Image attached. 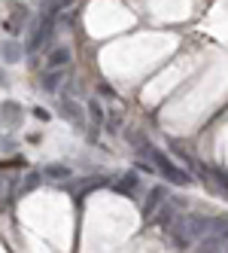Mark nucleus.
I'll list each match as a JSON object with an SVG mask.
<instances>
[{
    "mask_svg": "<svg viewBox=\"0 0 228 253\" xmlns=\"http://www.w3.org/2000/svg\"><path fill=\"white\" fill-rule=\"evenodd\" d=\"M70 64V49L67 46H58L49 52V67H67Z\"/></svg>",
    "mask_w": 228,
    "mask_h": 253,
    "instance_id": "ddd939ff",
    "label": "nucleus"
},
{
    "mask_svg": "<svg viewBox=\"0 0 228 253\" xmlns=\"http://www.w3.org/2000/svg\"><path fill=\"white\" fill-rule=\"evenodd\" d=\"M25 19H28V9H25V6H19L15 12H9V19L3 22V28H6L9 34H22V28H25Z\"/></svg>",
    "mask_w": 228,
    "mask_h": 253,
    "instance_id": "9b49d317",
    "label": "nucleus"
},
{
    "mask_svg": "<svg viewBox=\"0 0 228 253\" xmlns=\"http://www.w3.org/2000/svg\"><path fill=\"white\" fill-rule=\"evenodd\" d=\"M61 113H64V119L73 122L76 128H82V107H79L76 101H64V104H61Z\"/></svg>",
    "mask_w": 228,
    "mask_h": 253,
    "instance_id": "f8f14e48",
    "label": "nucleus"
},
{
    "mask_svg": "<svg viewBox=\"0 0 228 253\" xmlns=\"http://www.w3.org/2000/svg\"><path fill=\"white\" fill-rule=\"evenodd\" d=\"M0 116H3L6 125H19L22 122V107H19V101H3V104H0Z\"/></svg>",
    "mask_w": 228,
    "mask_h": 253,
    "instance_id": "1a4fd4ad",
    "label": "nucleus"
},
{
    "mask_svg": "<svg viewBox=\"0 0 228 253\" xmlns=\"http://www.w3.org/2000/svg\"><path fill=\"white\" fill-rule=\"evenodd\" d=\"M98 92H100V95H107V98H113V95H116V92H113V88H110L107 83H100V85H98Z\"/></svg>",
    "mask_w": 228,
    "mask_h": 253,
    "instance_id": "412c9836",
    "label": "nucleus"
},
{
    "mask_svg": "<svg viewBox=\"0 0 228 253\" xmlns=\"http://www.w3.org/2000/svg\"><path fill=\"white\" fill-rule=\"evenodd\" d=\"M137 186H140V177L134 171H128V174H122L116 183H113V192H119V195H134Z\"/></svg>",
    "mask_w": 228,
    "mask_h": 253,
    "instance_id": "6e6552de",
    "label": "nucleus"
},
{
    "mask_svg": "<svg viewBox=\"0 0 228 253\" xmlns=\"http://www.w3.org/2000/svg\"><path fill=\"white\" fill-rule=\"evenodd\" d=\"M137 150H143V153H146V156L152 159V165L159 168V171L164 174V180H170L173 186H186V183H189V174H186V171H183L180 165H173V162H170V159H167V156H164L162 150H155V147H149V143H146L143 137H140V143H137Z\"/></svg>",
    "mask_w": 228,
    "mask_h": 253,
    "instance_id": "f03ea898",
    "label": "nucleus"
},
{
    "mask_svg": "<svg viewBox=\"0 0 228 253\" xmlns=\"http://www.w3.org/2000/svg\"><path fill=\"white\" fill-rule=\"evenodd\" d=\"M225 247H228V216H213L195 253H225Z\"/></svg>",
    "mask_w": 228,
    "mask_h": 253,
    "instance_id": "7ed1b4c3",
    "label": "nucleus"
},
{
    "mask_svg": "<svg viewBox=\"0 0 228 253\" xmlns=\"http://www.w3.org/2000/svg\"><path fill=\"white\" fill-rule=\"evenodd\" d=\"M201 174L210 186H213L216 192H228V174L219 171V168H210V165H201Z\"/></svg>",
    "mask_w": 228,
    "mask_h": 253,
    "instance_id": "423d86ee",
    "label": "nucleus"
},
{
    "mask_svg": "<svg viewBox=\"0 0 228 253\" xmlns=\"http://www.w3.org/2000/svg\"><path fill=\"white\" fill-rule=\"evenodd\" d=\"M40 180H43V174H28L25 183H22V192H33V189L40 186Z\"/></svg>",
    "mask_w": 228,
    "mask_h": 253,
    "instance_id": "a211bd4d",
    "label": "nucleus"
},
{
    "mask_svg": "<svg viewBox=\"0 0 228 253\" xmlns=\"http://www.w3.org/2000/svg\"><path fill=\"white\" fill-rule=\"evenodd\" d=\"M159 213H162V216H159V226H162V229H167V232L173 229V223L180 220V216H177V211H173L170 205H164V208H162Z\"/></svg>",
    "mask_w": 228,
    "mask_h": 253,
    "instance_id": "2eb2a0df",
    "label": "nucleus"
},
{
    "mask_svg": "<svg viewBox=\"0 0 228 253\" xmlns=\"http://www.w3.org/2000/svg\"><path fill=\"white\" fill-rule=\"evenodd\" d=\"M164 198H167V189H164V186H152V189H149L146 202H143V216H146V220L159 213V208H162V202H164Z\"/></svg>",
    "mask_w": 228,
    "mask_h": 253,
    "instance_id": "39448f33",
    "label": "nucleus"
},
{
    "mask_svg": "<svg viewBox=\"0 0 228 253\" xmlns=\"http://www.w3.org/2000/svg\"><path fill=\"white\" fill-rule=\"evenodd\" d=\"M73 0H46V15H55V12H61V9H67Z\"/></svg>",
    "mask_w": 228,
    "mask_h": 253,
    "instance_id": "f3484780",
    "label": "nucleus"
},
{
    "mask_svg": "<svg viewBox=\"0 0 228 253\" xmlns=\"http://www.w3.org/2000/svg\"><path fill=\"white\" fill-rule=\"evenodd\" d=\"M43 177L52 180V183H61V180L70 177V165H61V162H52V165H43Z\"/></svg>",
    "mask_w": 228,
    "mask_h": 253,
    "instance_id": "9d476101",
    "label": "nucleus"
},
{
    "mask_svg": "<svg viewBox=\"0 0 228 253\" xmlns=\"http://www.w3.org/2000/svg\"><path fill=\"white\" fill-rule=\"evenodd\" d=\"M210 223H213V216H201V213H183L177 223H173V229H170V238H173V244L177 247H189V244H195V241H201L204 235H207V229H210Z\"/></svg>",
    "mask_w": 228,
    "mask_h": 253,
    "instance_id": "f257e3e1",
    "label": "nucleus"
},
{
    "mask_svg": "<svg viewBox=\"0 0 228 253\" xmlns=\"http://www.w3.org/2000/svg\"><path fill=\"white\" fill-rule=\"evenodd\" d=\"M107 128H110V131H119V128H122V119H119V113H110V119H107Z\"/></svg>",
    "mask_w": 228,
    "mask_h": 253,
    "instance_id": "6ab92c4d",
    "label": "nucleus"
},
{
    "mask_svg": "<svg viewBox=\"0 0 228 253\" xmlns=\"http://www.w3.org/2000/svg\"><path fill=\"white\" fill-rule=\"evenodd\" d=\"M33 116H37L40 122H49V119H52V116H49V113L43 110V107H37V110H33Z\"/></svg>",
    "mask_w": 228,
    "mask_h": 253,
    "instance_id": "aec40b11",
    "label": "nucleus"
},
{
    "mask_svg": "<svg viewBox=\"0 0 228 253\" xmlns=\"http://www.w3.org/2000/svg\"><path fill=\"white\" fill-rule=\"evenodd\" d=\"M0 55H3V61H19L22 58V46L15 43V40H9V43L0 46Z\"/></svg>",
    "mask_w": 228,
    "mask_h": 253,
    "instance_id": "dca6fc26",
    "label": "nucleus"
},
{
    "mask_svg": "<svg viewBox=\"0 0 228 253\" xmlns=\"http://www.w3.org/2000/svg\"><path fill=\"white\" fill-rule=\"evenodd\" d=\"M52 31H55V15H43V25L37 28V34L31 37V49H40L43 43H49Z\"/></svg>",
    "mask_w": 228,
    "mask_h": 253,
    "instance_id": "0eeeda50",
    "label": "nucleus"
},
{
    "mask_svg": "<svg viewBox=\"0 0 228 253\" xmlns=\"http://www.w3.org/2000/svg\"><path fill=\"white\" fill-rule=\"evenodd\" d=\"M85 113L92 116V137L98 134V128L103 125V110H100V104L98 101H89V107H85Z\"/></svg>",
    "mask_w": 228,
    "mask_h": 253,
    "instance_id": "4468645a",
    "label": "nucleus"
},
{
    "mask_svg": "<svg viewBox=\"0 0 228 253\" xmlns=\"http://www.w3.org/2000/svg\"><path fill=\"white\" fill-rule=\"evenodd\" d=\"M64 80H67V67H49L46 74L40 77V85H43V92H49V95H55L58 88L64 85Z\"/></svg>",
    "mask_w": 228,
    "mask_h": 253,
    "instance_id": "20e7f679",
    "label": "nucleus"
},
{
    "mask_svg": "<svg viewBox=\"0 0 228 253\" xmlns=\"http://www.w3.org/2000/svg\"><path fill=\"white\" fill-rule=\"evenodd\" d=\"M225 253H228V247H225Z\"/></svg>",
    "mask_w": 228,
    "mask_h": 253,
    "instance_id": "5701e85b",
    "label": "nucleus"
},
{
    "mask_svg": "<svg viewBox=\"0 0 228 253\" xmlns=\"http://www.w3.org/2000/svg\"><path fill=\"white\" fill-rule=\"evenodd\" d=\"M0 83H3V74H0Z\"/></svg>",
    "mask_w": 228,
    "mask_h": 253,
    "instance_id": "4be33fe9",
    "label": "nucleus"
}]
</instances>
